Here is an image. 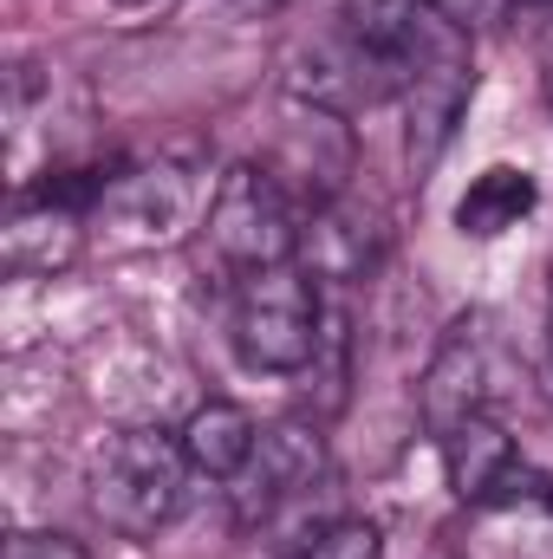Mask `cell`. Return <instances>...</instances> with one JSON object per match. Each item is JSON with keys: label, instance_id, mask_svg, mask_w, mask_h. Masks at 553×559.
I'll list each match as a JSON object with an SVG mask.
<instances>
[{"label": "cell", "instance_id": "cell-1", "mask_svg": "<svg viewBox=\"0 0 553 559\" xmlns=\"http://www.w3.org/2000/svg\"><path fill=\"white\" fill-rule=\"evenodd\" d=\"M189 475H196V462L183 455V436H169L156 423L111 429L92 455V508L125 540H156L189 508Z\"/></svg>", "mask_w": 553, "mask_h": 559}, {"label": "cell", "instance_id": "cell-2", "mask_svg": "<svg viewBox=\"0 0 553 559\" xmlns=\"http://www.w3.org/2000/svg\"><path fill=\"white\" fill-rule=\"evenodd\" d=\"M319 332H326L319 280L306 274L299 261H286V267H261V274L235 280V299H228V338H235V352H242L248 371H274V378L306 371L313 352H319Z\"/></svg>", "mask_w": 553, "mask_h": 559}, {"label": "cell", "instance_id": "cell-3", "mask_svg": "<svg viewBox=\"0 0 553 559\" xmlns=\"http://www.w3.org/2000/svg\"><path fill=\"white\" fill-rule=\"evenodd\" d=\"M209 202H215L209 169L196 156H156L138 169H118V182L105 189L92 222L111 235V248H169L196 228V215Z\"/></svg>", "mask_w": 553, "mask_h": 559}, {"label": "cell", "instance_id": "cell-4", "mask_svg": "<svg viewBox=\"0 0 553 559\" xmlns=\"http://www.w3.org/2000/svg\"><path fill=\"white\" fill-rule=\"evenodd\" d=\"M306 209L280 189L261 163H235L222 182H215V202H209V248L235 267V274H261V267H286L299 261V222Z\"/></svg>", "mask_w": 553, "mask_h": 559}, {"label": "cell", "instance_id": "cell-5", "mask_svg": "<svg viewBox=\"0 0 553 559\" xmlns=\"http://www.w3.org/2000/svg\"><path fill=\"white\" fill-rule=\"evenodd\" d=\"M411 72L372 46H358L352 33H326V39H306L293 59H286V92L293 105H313V111H372L385 98H404Z\"/></svg>", "mask_w": 553, "mask_h": 559}, {"label": "cell", "instance_id": "cell-6", "mask_svg": "<svg viewBox=\"0 0 553 559\" xmlns=\"http://www.w3.org/2000/svg\"><path fill=\"white\" fill-rule=\"evenodd\" d=\"M326 481V436H319V423H268L261 429V442H255V455H248V468L235 475V514H242V527H255V521H268L274 508L286 501H299V495H313Z\"/></svg>", "mask_w": 553, "mask_h": 559}, {"label": "cell", "instance_id": "cell-7", "mask_svg": "<svg viewBox=\"0 0 553 559\" xmlns=\"http://www.w3.org/2000/svg\"><path fill=\"white\" fill-rule=\"evenodd\" d=\"M489 391H495V338H489V319L482 312H462L443 332V345L430 352L423 384H416V404H423L430 436H443V429H456L462 417L489 411Z\"/></svg>", "mask_w": 553, "mask_h": 559}, {"label": "cell", "instance_id": "cell-8", "mask_svg": "<svg viewBox=\"0 0 553 559\" xmlns=\"http://www.w3.org/2000/svg\"><path fill=\"white\" fill-rule=\"evenodd\" d=\"M261 169L274 176L306 215L326 209V202H339L345 195V176H352V131H345V118L313 111V105H293V124L261 156Z\"/></svg>", "mask_w": 553, "mask_h": 559}, {"label": "cell", "instance_id": "cell-9", "mask_svg": "<svg viewBox=\"0 0 553 559\" xmlns=\"http://www.w3.org/2000/svg\"><path fill=\"white\" fill-rule=\"evenodd\" d=\"M85 228H92L85 209H66V202H52L46 189L26 182V189H13L7 222H0V267L13 280L66 274L85 254Z\"/></svg>", "mask_w": 553, "mask_h": 559}, {"label": "cell", "instance_id": "cell-10", "mask_svg": "<svg viewBox=\"0 0 553 559\" xmlns=\"http://www.w3.org/2000/svg\"><path fill=\"white\" fill-rule=\"evenodd\" d=\"M469 98H475V66L469 59L411 72V85H404V169H411V182H430V169L456 143Z\"/></svg>", "mask_w": 553, "mask_h": 559}, {"label": "cell", "instance_id": "cell-11", "mask_svg": "<svg viewBox=\"0 0 553 559\" xmlns=\"http://www.w3.org/2000/svg\"><path fill=\"white\" fill-rule=\"evenodd\" d=\"M436 442H443V475H449L456 501H469V508H489V495H495V488L508 481V468L521 462V455H515V436L502 429V417H489V411L462 417L456 429H443Z\"/></svg>", "mask_w": 553, "mask_h": 559}, {"label": "cell", "instance_id": "cell-12", "mask_svg": "<svg viewBox=\"0 0 553 559\" xmlns=\"http://www.w3.org/2000/svg\"><path fill=\"white\" fill-rule=\"evenodd\" d=\"M378 241H385L378 222L358 215L339 195V202H326V209L306 215V228H299V267L313 280H365V267L378 261Z\"/></svg>", "mask_w": 553, "mask_h": 559}, {"label": "cell", "instance_id": "cell-13", "mask_svg": "<svg viewBox=\"0 0 553 559\" xmlns=\"http://www.w3.org/2000/svg\"><path fill=\"white\" fill-rule=\"evenodd\" d=\"M176 436H183V455L196 462V475H209V481H235V475L248 468L255 442H261V423L248 417L242 404H228V397H209V404L189 411V423H183Z\"/></svg>", "mask_w": 553, "mask_h": 559}, {"label": "cell", "instance_id": "cell-14", "mask_svg": "<svg viewBox=\"0 0 553 559\" xmlns=\"http://www.w3.org/2000/svg\"><path fill=\"white\" fill-rule=\"evenodd\" d=\"M534 202H541V182H534L528 169H515V163H495V169H482V176L462 189L456 228H462L469 241H495V235L521 228V222L534 215Z\"/></svg>", "mask_w": 553, "mask_h": 559}, {"label": "cell", "instance_id": "cell-15", "mask_svg": "<svg viewBox=\"0 0 553 559\" xmlns=\"http://www.w3.org/2000/svg\"><path fill=\"white\" fill-rule=\"evenodd\" d=\"M293 559H385V534L358 514H332V521L299 534Z\"/></svg>", "mask_w": 553, "mask_h": 559}, {"label": "cell", "instance_id": "cell-16", "mask_svg": "<svg viewBox=\"0 0 553 559\" xmlns=\"http://www.w3.org/2000/svg\"><path fill=\"white\" fill-rule=\"evenodd\" d=\"M352 332H345V319L339 312H326V332H319V352H313V365H306V391H319V411L332 417L339 404H345V378H352Z\"/></svg>", "mask_w": 553, "mask_h": 559}, {"label": "cell", "instance_id": "cell-17", "mask_svg": "<svg viewBox=\"0 0 553 559\" xmlns=\"http://www.w3.org/2000/svg\"><path fill=\"white\" fill-rule=\"evenodd\" d=\"M0 559H92L72 534H13Z\"/></svg>", "mask_w": 553, "mask_h": 559}, {"label": "cell", "instance_id": "cell-18", "mask_svg": "<svg viewBox=\"0 0 553 559\" xmlns=\"http://www.w3.org/2000/svg\"><path fill=\"white\" fill-rule=\"evenodd\" d=\"M436 7H443V13H456V20H469V13H475V0H436Z\"/></svg>", "mask_w": 553, "mask_h": 559}, {"label": "cell", "instance_id": "cell-19", "mask_svg": "<svg viewBox=\"0 0 553 559\" xmlns=\"http://www.w3.org/2000/svg\"><path fill=\"white\" fill-rule=\"evenodd\" d=\"M118 7H125V13H143V7H156V0H118Z\"/></svg>", "mask_w": 553, "mask_h": 559}, {"label": "cell", "instance_id": "cell-20", "mask_svg": "<svg viewBox=\"0 0 553 559\" xmlns=\"http://www.w3.org/2000/svg\"><path fill=\"white\" fill-rule=\"evenodd\" d=\"M548 98H553V72H548Z\"/></svg>", "mask_w": 553, "mask_h": 559}]
</instances>
